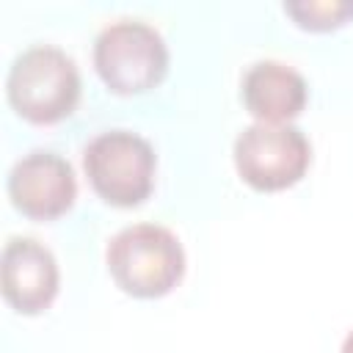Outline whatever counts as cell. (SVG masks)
I'll use <instances>...</instances> for the list:
<instances>
[{"mask_svg": "<svg viewBox=\"0 0 353 353\" xmlns=\"http://www.w3.org/2000/svg\"><path fill=\"white\" fill-rule=\"evenodd\" d=\"M3 298L17 314H41L58 295V262L47 245L33 237H11L0 259Z\"/></svg>", "mask_w": 353, "mask_h": 353, "instance_id": "obj_7", "label": "cell"}, {"mask_svg": "<svg viewBox=\"0 0 353 353\" xmlns=\"http://www.w3.org/2000/svg\"><path fill=\"white\" fill-rule=\"evenodd\" d=\"M306 80L281 61H256L243 77V105L262 124H290L306 108Z\"/></svg>", "mask_w": 353, "mask_h": 353, "instance_id": "obj_8", "label": "cell"}, {"mask_svg": "<svg viewBox=\"0 0 353 353\" xmlns=\"http://www.w3.org/2000/svg\"><path fill=\"white\" fill-rule=\"evenodd\" d=\"M94 69L110 94H146L168 74V47L152 25L121 19L97 36Z\"/></svg>", "mask_w": 353, "mask_h": 353, "instance_id": "obj_4", "label": "cell"}, {"mask_svg": "<svg viewBox=\"0 0 353 353\" xmlns=\"http://www.w3.org/2000/svg\"><path fill=\"white\" fill-rule=\"evenodd\" d=\"M284 14L312 33L339 30L353 19V0H287Z\"/></svg>", "mask_w": 353, "mask_h": 353, "instance_id": "obj_9", "label": "cell"}, {"mask_svg": "<svg viewBox=\"0 0 353 353\" xmlns=\"http://www.w3.org/2000/svg\"><path fill=\"white\" fill-rule=\"evenodd\" d=\"M6 188L17 212L44 223L66 215L77 199V179L69 160L41 149L19 157L11 165Z\"/></svg>", "mask_w": 353, "mask_h": 353, "instance_id": "obj_6", "label": "cell"}, {"mask_svg": "<svg viewBox=\"0 0 353 353\" xmlns=\"http://www.w3.org/2000/svg\"><path fill=\"white\" fill-rule=\"evenodd\" d=\"M91 190L110 207H138L152 196L157 157L146 138L130 130H108L83 149Z\"/></svg>", "mask_w": 353, "mask_h": 353, "instance_id": "obj_3", "label": "cell"}, {"mask_svg": "<svg viewBox=\"0 0 353 353\" xmlns=\"http://www.w3.org/2000/svg\"><path fill=\"white\" fill-rule=\"evenodd\" d=\"M108 270L132 298H163L185 273V251L176 234L157 223H132L110 237Z\"/></svg>", "mask_w": 353, "mask_h": 353, "instance_id": "obj_2", "label": "cell"}, {"mask_svg": "<svg viewBox=\"0 0 353 353\" xmlns=\"http://www.w3.org/2000/svg\"><path fill=\"white\" fill-rule=\"evenodd\" d=\"M6 97L19 119L39 127L58 124L80 102L77 63L58 47L36 44L14 58L6 77Z\"/></svg>", "mask_w": 353, "mask_h": 353, "instance_id": "obj_1", "label": "cell"}, {"mask_svg": "<svg viewBox=\"0 0 353 353\" xmlns=\"http://www.w3.org/2000/svg\"><path fill=\"white\" fill-rule=\"evenodd\" d=\"M342 353H353V331L345 336V342H342Z\"/></svg>", "mask_w": 353, "mask_h": 353, "instance_id": "obj_10", "label": "cell"}, {"mask_svg": "<svg viewBox=\"0 0 353 353\" xmlns=\"http://www.w3.org/2000/svg\"><path fill=\"white\" fill-rule=\"evenodd\" d=\"M312 163L306 135L292 124H251L234 141V168L240 179L259 190H287L303 179Z\"/></svg>", "mask_w": 353, "mask_h": 353, "instance_id": "obj_5", "label": "cell"}]
</instances>
